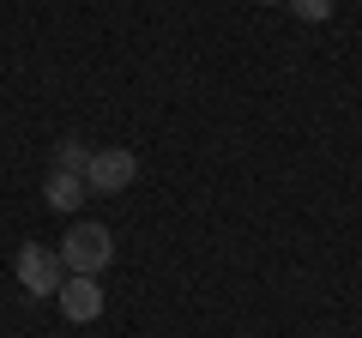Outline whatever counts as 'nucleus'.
Returning a JSON list of instances; mask_svg holds the SVG:
<instances>
[{
    "instance_id": "nucleus-2",
    "label": "nucleus",
    "mask_w": 362,
    "mask_h": 338,
    "mask_svg": "<svg viewBox=\"0 0 362 338\" xmlns=\"http://www.w3.org/2000/svg\"><path fill=\"white\" fill-rule=\"evenodd\" d=\"M13 272H18V284H25L30 296H61V284H66L61 247H37V242H25V247H18Z\"/></svg>"
},
{
    "instance_id": "nucleus-3",
    "label": "nucleus",
    "mask_w": 362,
    "mask_h": 338,
    "mask_svg": "<svg viewBox=\"0 0 362 338\" xmlns=\"http://www.w3.org/2000/svg\"><path fill=\"white\" fill-rule=\"evenodd\" d=\"M133 175H139V157H133L127 145H103V151H90V163H85L90 194H121V187H133Z\"/></svg>"
},
{
    "instance_id": "nucleus-4",
    "label": "nucleus",
    "mask_w": 362,
    "mask_h": 338,
    "mask_svg": "<svg viewBox=\"0 0 362 338\" xmlns=\"http://www.w3.org/2000/svg\"><path fill=\"white\" fill-rule=\"evenodd\" d=\"M61 314H66V320H73V326H90V320H97V314H103V284H97V278H66V284H61Z\"/></svg>"
},
{
    "instance_id": "nucleus-8",
    "label": "nucleus",
    "mask_w": 362,
    "mask_h": 338,
    "mask_svg": "<svg viewBox=\"0 0 362 338\" xmlns=\"http://www.w3.org/2000/svg\"><path fill=\"white\" fill-rule=\"evenodd\" d=\"M266 6H284V0H266Z\"/></svg>"
},
{
    "instance_id": "nucleus-1",
    "label": "nucleus",
    "mask_w": 362,
    "mask_h": 338,
    "mask_svg": "<svg viewBox=\"0 0 362 338\" xmlns=\"http://www.w3.org/2000/svg\"><path fill=\"white\" fill-rule=\"evenodd\" d=\"M109 260H115V235H109L103 223H73V230L61 235V266H66V272L97 278Z\"/></svg>"
},
{
    "instance_id": "nucleus-7",
    "label": "nucleus",
    "mask_w": 362,
    "mask_h": 338,
    "mask_svg": "<svg viewBox=\"0 0 362 338\" xmlns=\"http://www.w3.org/2000/svg\"><path fill=\"white\" fill-rule=\"evenodd\" d=\"M284 6L296 18H308V25H326V18H332V0H284Z\"/></svg>"
},
{
    "instance_id": "nucleus-5",
    "label": "nucleus",
    "mask_w": 362,
    "mask_h": 338,
    "mask_svg": "<svg viewBox=\"0 0 362 338\" xmlns=\"http://www.w3.org/2000/svg\"><path fill=\"white\" fill-rule=\"evenodd\" d=\"M42 194H49V206L54 211H78L85 206V175H66V169H49V182H42Z\"/></svg>"
},
{
    "instance_id": "nucleus-6",
    "label": "nucleus",
    "mask_w": 362,
    "mask_h": 338,
    "mask_svg": "<svg viewBox=\"0 0 362 338\" xmlns=\"http://www.w3.org/2000/svg\"><path fill=\"white\" fill-rule=\"evenodd\" d=\"M85 163H90V151L78 139H61V151H54V169H66V175H85Z\"/></svg>"
}]
</instances>
